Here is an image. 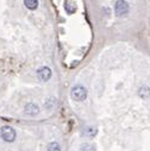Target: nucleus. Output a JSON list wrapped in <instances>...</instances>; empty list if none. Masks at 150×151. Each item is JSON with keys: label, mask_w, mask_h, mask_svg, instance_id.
<instances>
[{"label": "nucleus", "mask_w": 150, "mask_h": 151, "mask_svg": "<svg viewBox=\"0 0 150 151\" xmlns=\"http://www.w3.org/2000/svg\"><path fill=\"white\" fill-rule=\"evenodd\" d=\"M80 151H97L95 146L91 143H84L81 146H80Z\"/></svg>", "instance_id": "1a4fd4ad"}, {"label": "nucleus", "mask_w": 150, "mask_h": 151, "mask_svg": "<svg viewBox=\"0 0 150 151\" xmlns=\"http://www.w3.org/2000/svg\"><path fill=\"white\" fill-rule=\"evenodd\" d=\"M47 151H61V146L57 142H51L48 147H47Z\"/></svg>", "instance_id": "9b49d317"}, {"label": "nucleus", "mask_w": 150, "mask_h": 151, "mask_svg": "<svg viewBox=\"0 0 150 151\" xmlns=\"http://www.w3.org/2000/svg\"><path fill=\"white\" fill-rule=\"evenodd\" d=\"M129 4L125 1V0H118L115 5V12H116V16L118 17H123V16H126L129 13Z\"/></svg>", "instance_id": "7ed1b4c3"}, {"label": "nucleus", "mask_w": 150, "mask_h": 151, "mask_svg": "<svg viewBox=\"0 0 150 151\" xmlns=\"http://www.w3.org/2000/svg\"><path fill=\"white\" fill-rule=\"evenodd\" d=\"M0 137H1V139L6 143H13L17 138V132L13 127L5 125L0 129Z\"/></svg>", "instance_id": "f257e3e1"}, {"label": "nucleus", "mask_w": 150, "mask_h": 151, "mask_svg": "<svg viewBox=\"0 0 150 151\" xmlns=\"http://www.w3.org/2000/svg\"><path fill=\"white\" fill-rule=\"evenodd\" d=\"M138 95H139L141 98H143V99L149 98V96H150V88L146 87V86L141 87V88L138 89Z\"/></svg>", "instance_id": "0eeeda50"}, {"label": "nucleus", "mask_w": 150, "mask_h": 151, "mask_svg": "<svg viewBox=\"0 0 150 151\" xmlns=\"http://www.w3.org/2000/svg\"><path fill=\"white\" fill-rule=\"evenodd\" d=\"M84 133H85V136H87V137H89V138H93V137L95 136V133H97V129L88 126V127H86V129L84 130Z\"/></svg>", "instance_id": "9d476101"}, {"label": "nucleus", "mask_w": 150, "mask_h": 151, "mask_svg": "<svg viewBox=\"0 0 150 151\" xmlns=\"http://www.w3.org/2000/svg\"><path fill=\"white\" fill-rule=\"evenodd\" d=\"M70 96L75 101H84L87 98V89L81 85H76L71 88Z\"/></svg>", "instance_id": "f03ea898"}, {"label": "nucleus", "mask_w": 150, "mask_h": 151, "mask_svg": "<svg viewBox=\"0 0 150 151\" xmlns=\"http://www.w3.org/2000/svg\"><path fill=\"white\" fill-rule=\"evenodd\" d=\"M37 76L38 79L43 82L48 81L50 78H51V70L49 67H41L38 70H37Z\"/></svg>", "instance_id": "20e7f679"}, {"label": "nucleus", "mask_w": 150, "mask_h": 151, "mask_svg": "<svg viewBox=\"0 0 150 151\" xmlns=\"http://www.w3.org/2000/svg\"><path fill=\"white\" fill-rule=\"evenodd\" d=\"M24 111H25L26 114H29L31 117H35V116H37L40 113V107L37 106L36 104H33V102H29V104L25 105Z\"/></svg>", "instance_id": "39448f33"}, {"label": "nucleus", "mask_w": 150, "mask_h": 151, "mask_svg": "<svg viewBox=\"0 0 150 151\" xmlns=\"http://www.w3.org/2000/svg\"><path fill=\"white\" fill-rule=\"evenodd\" d=\"M64 10L69 14H71V13H74L75 11H76V5H75V3L73 1V0H66L64 1Z\"/></svg>", "instance_id": "423d86ee"}, {"label": "nucleus", "mask_w": 150, "mask_h": 151, "mask_svg": "<svg viewBox=\"0 0 150 151\" xmlns=\"http://www.w3.org/2000/svg\"><path fill=\"white\" fill-rule=\"evenodd\" d=\"M24 5L29 10H36L38 7V0H24Z\"/></svg>", "instance_id": "6e6552de"}]
</instances>
